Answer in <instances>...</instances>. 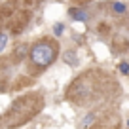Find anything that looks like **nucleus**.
I'll return each instance as SVG.
<instances>
[{
	"label": "nucleus",
	"instance_id": "f257e3e1",
	"mask_svg": "<svg viewBox=\"0 0 129 129\" xmlns=\"http://www.w3.org/2000/svg\"><path fill=\"white\" fill-rule=\"evenodd\" d=\"M40 108H42V101L38 97H32V95L23 97V99L13 103L12 110H10V114H8V125L13 127V125L27 123Z\"/></svg>",
	"mask_w": 129,
	"mask_h": 129
},
{
	"label": "nucleus",
	"instance_id": "f03ea898",
	"mask_svg": "<svg viewBox=\"0 0 129 129\" xmlns=\"http://www.w3.org/2000/svg\"><path fill=\"white\" fill-rule=\"evenodd\" d=\"M57 53H59V44H57L55 40L44 38V40H38L36 44L30 48L28 59H30V63L34 64V67L46 69V67H49V64L57 59Z\"/></svg>",
	"mask_w": 129,
	"mask_h": 129
},
{
	"label": "nucleus",
	"instance_id": "7ed1b4c3",
	"mask_svg": "<svg viewBox=\"0 0 129 129\" xmlns=\"http://www.w3.org/2000/svg\"><path fill=\"white\" fill-rule=\"evenodd\" d=\"M63 59H64V63L69 64V67H72V69L78 67V61H80L78 59V53L74 51V49H67V51L63 53Z\"/></svg>",
	"mask_w": 129,
	"mask_h": 129
},
{
	"label": "nucleus",
	"instance_id": "20e7f679",
	"mask_svg": "<svg viewBox=\"0 0 129 129\" xmlns=\"http://www.w3.org/2000/svg\"><path fill=\"white\" fill-rule=\"evenodd\" d=\"M69 15L72 17L74 21H87V13L80 8H70L69 10Z\"/></svg>",
	"mask_w": 129,
	"mask_h": 129
},
{
	"label": "nucleus",
	"instance_id": "39448f33",
	"mask_svg": "<svg viewBox=\"0 0 129 129\" xmlns=\"http://www.w3.org/2000/svg\"><path fill=\"white\" fill-rule=\"evenodd\" d=\"M95 118H97V116H95V112H89L87 116L82 120V127H80V129H89V127L93 125V121H95Z\"/></svg>",
	"mask_w": 129,
	"mask_h": 129
},
{
	"label": "nucleus",
	"instance_id": "423d86ee",
	"mask_svg": "<svg viewBox=\"0 0 129 129\" xmlns=\"http://www.w3.org/2000/svg\"><path fill=\"white\" fill-rule=\"evenodd\" d=\"M112 10H114L116 13H125V12H127V6L121 4V2H114V4H112Z\"/></svg>",
	"mask_w": 129,
	"mask_h": 129
},
{
	"label": "nucleus",
	"instance_id": "0eeeda50",
	"mask_svg": "<svg viewBox=\"0 0 129 129\" xmlns=\"http://www.w3.org/2000/svg\"><path fill=\"white\" fill-rule=\"evenodd\" d=\"M63 32H64V23H55L53 25V34H55V36H61Z\"/></svg>",
	"mask_w": 129,
	"mask_h": 129
},
{
	"label": "nucleus",
	"instance_id": "6e6552de",
	"mask_svg": "<svg viewBox=\"0 0 129 129\" xmlns=\"http://www.w3.org/2000/svg\"><path fill=\"white\" fill-rule=\"evenodd\" d=\"M27 51H30V49H27V46H21V48L15 49V55L19 57V59H23V57L27 55Z\"/></svg>",
	"mask_w": 129,
	"mask_h": 129
},
{
	"label": "nucleus",
	"instance_id": "1a4fd4ad",
	"mask_svg": "<svg viewBox=\"0 0 129 129\" xmlns=\"http://www.w3.org/2000/svg\"><path fill=\"white\" fill-rule=\"evenodd\" d=\"M6 44H8V34H4V32H0V51H4Z\"/></svg>",
	"mask_w": 129,
	"mask_h": 129
},
{
	"label": "nucleus",
	"instance_id": "9d476101",
	"mask_svg": "<svg viewBox=\"0 0 129 129\" xmlns=\"http://www.w3.org/2000/svg\"><path fill=\"white\" fill-rule=\"evenodd\" d=\"M120 72L123 74V76H129V63H120Z\"/></svg>",
	"mask_w": 129,
	"mask_h": 129
},
{
	"label": "nucleus",
	"instance_id": "9b49d317",
	"mask_svg": "<svg viewBox=\"0 0 129 129\" xmlns=\"http://www.w3.org/2000/svg\"><path fill=\"white\" fill-rule=\"evenodd\" d=\"M127 127H129V120H127Z\"/></svg>",
	"mask_w": 129,
	"mask_h": 129
}]
</instances>
